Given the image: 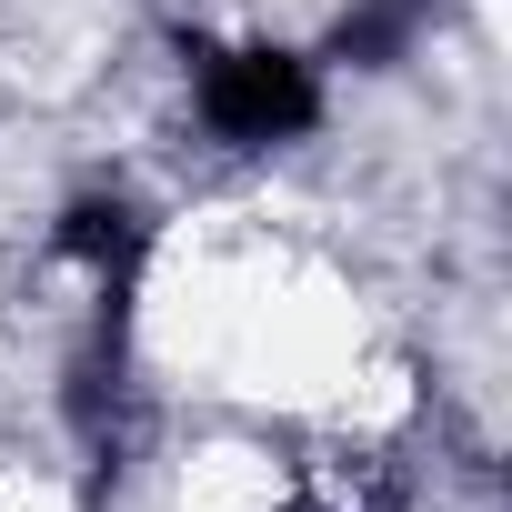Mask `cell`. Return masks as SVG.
<instances>
[{
	"instance_id": "6da1fadb",
	"label": "cell",
	"mask_w": 512,
	"mask_h": 512,
	"mask_svg": "<svg viewBox=\"0 0 512 512\" xmlns=\"http://www.w3.org/2000/svg\"><path fill=\"white\" fill-rule=\"evenodd\" d=\"M201 121L221 131V141H241V151H262V141H292V131H312L322 121V81H312V61H292V51H211L201 61Z\"/></svg>"
},
{
	"instance_id": "3957f363",
	"label": "cell",
	"mask_w": 512,
	"mask_h": 512,
	"mask_svg": "<svg viewBox=\"0 0 512 512\" xmlns=\"http://www.w3.org/2000/svg\"><path fill=\"white\" fill-rule=\"evenodd\" d=\"M422 11H432V0H362V11L332 31V51H342V61H392V51L412 41Z\"/></svg>"
},
{
	"instance_id": "7a4b0ae2",
	"label": "cell",
	"mask_w": 512,
	"mask_h": 512,
	"mask_svg": "<svg viewBox=\"0 0 512 512\" xmlns=\"http://www.w3.org/2000/svg\"><path fill=\"white\" fill-rule=\"evenodd\" d=\"M61 251L81 272H101V292L121 302L131 282H141V251H151V221L131 211V201H111V191H81L71 211H61Z\"/></svg>"
}]
</instances>
